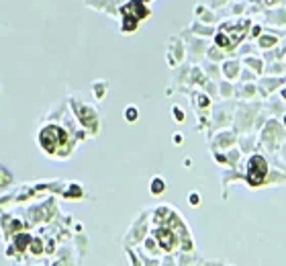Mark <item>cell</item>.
<instances>
[{
	"label": "cell",
	"mask_w": 286,
	"mask_h": 266,
	"mask_svg": "<svg viewBox=\"0 0 286 266\" xmlns=\"http://www.w3.org/2000/svg\"><path fill=\"white\" fill-rule=\"evenodd\" d=\"M249 182L251 185H260V182L264 180L266 176V162L260 158V156H254L249 162Z\"/></svg>",
	"instance_id": "obj_1"
}]
</instances>
